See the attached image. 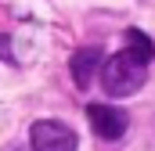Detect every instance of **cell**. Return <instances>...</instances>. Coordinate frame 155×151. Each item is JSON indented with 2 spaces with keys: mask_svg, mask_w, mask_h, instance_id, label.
<instances>
[{
  "mask_svg": "<svg viewBox=\"0 0 155 151\" xmlns=\"http://www.w3.org/2000/svg\"><path fill=\"white\" fill-rule=\"evenodd\" d=\"M144 76H148V61L126 47L101 65V90L108 97H130L144 86Z\"/></svg>",
  "mask_w": 155,
  "mask_h": 151,
  "instance_id": "obj_1",
  "label": "cell"
},
{
  "mask_svg": "<svg viewBox=\"0 0 155 151\" xmlns=\"http://www.w3.org/2000/svg\"><path fill=\"white\" fill-rule=\"evenodd\" d=\"M29 148L33 151H76L79 140H76V133L65 122L40 119V122H33V130H29Z\"/></svg>",
  "mask_w": 155,
  "mask_h": 151,
  "instance_id": "obj_2",
  "label": "cell"
},
{
  "mask_svg": "<svg viewBox=\"0 0 155 151\" xmlns=\"http://www.w3.org/2000/svg\"><path fill=\"white\" fill-rule=\"evenodd\" d=\"M87 119H90V126L101 140H119L126 133V112L116 108V104H90Z\"/></svg>",
  "mask_w": 155,
  "mask_h": 151,
  "instance_id": "obj_3",
  "label": "cell"
},
{
  "mask_svg": "<svg viewBox=\"0 0 155 151\" xmlns=\"http://www.w3.org/2000/svg\"><path fill=\"white\" fill-rule=\"evenodd\" d=\"M97 69H101V50H97V47H83V50L72 54V61H69V72H72V79H76L79 90L90 86V79H94Z\"/></svg>",
  "mask_w": 155,
  "mask_h": 151,
  "instance_id": "obj_4",
  "label": "cell"
},
{
  "mask_svg": "<svg viewBox=\"0 0 155 151\" xmlns=\"http://www.w3.org/2000/svg\"><path fill=\"white\" fill-rule=\"evenodd\" d=\"M126 47H130L134 54H141L144 61H152V58H155V43L144 36L141 29H126Z\"/></svg>",
  "mask_w": 155,
  "mask_h": 151,
  "instance_id": "obj_5",
  "label": "cell"
},
{
  "mask_svg": "<svg viewBox=\"0 0 155 151\" xmlns=\"http://www.w3.org/2000/svg\"><path fill=\"white\" fill-rule=\"evenodd\" d=\"M0 61H11V36L0 33Z\"/></svg>",
  "mask_w": 155,
  "mask_h": 151,
  "instance_id": "obj_6",
  "label": "cell"
},
{
  "mask_svg": "<svg viewBox=\"0 0 155 151\" xmlns=\"http://www.w3.org/2000/svg\"><path fill=\"white\" fill-rule=\"evenodd\" d=\"M0 151H29V148H25V144H4Z\"/></svg>",
  "mask_w": 155,
  "mask_h": 151,
  "instance_id": "obj_7",
  "label": "cell"
}]
</instances>
